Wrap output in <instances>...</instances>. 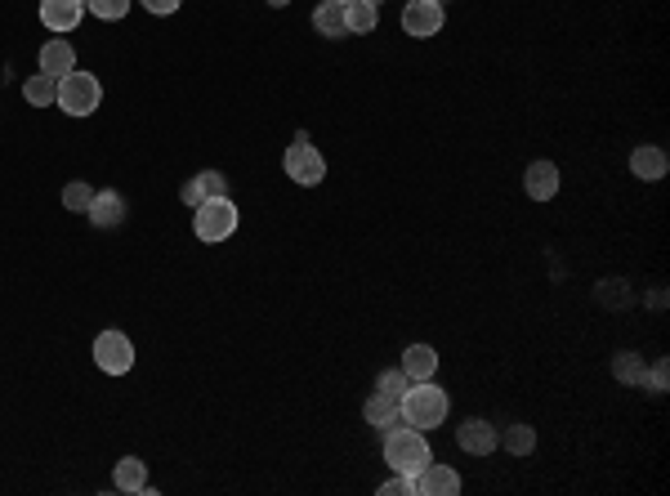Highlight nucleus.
I'll use <instances>...</instances> for the list:
<instances>
[{"label": "nucleus", "instance_id": "obj_1", "mask_svg": "<svg viewBox=\"0 0 670 496\" xmlns=\"http://www.w3.org/2000/svg\"><path fill=\"white\" fill-rule=\"evenodd\" d=\"M398 407H402V425L411 429H438L447 421V412H452L447 389H438L434 380H411L407 394L398 398Z\"/></svg>", "mask_w": 670, "mask_h": 496}, {"label": "nucleus", "instance_id": "obj_2", "mask_svg": "<svg viewBox=\"0 0 670 496\" xmlns=\"http://www.w3.org/2000/svg\"><path fill=\"white\" fill-rule=\"evenodd\" d=\"M385 461H389V470H394V474H411V479H416V474L434 461V456H429L425 429H411V425L385 429Z\"/></svg>", "mask_w": 670, "mask_h": 496}, {"label": "nucleus", "instance_id": "obj_3", "mask_svg": "<svg viewBox=\"0 0 670 496\" xmlns=\"http://www.w3.org/2000/svg\"><path fill=\"white\" fill-rule=\"evenodd\" d=\"M103 103V85L94 72H67L59 76V108L67 112V117H90L94 108Z\"/></svg>", "mask_w": 670, "mask_h": 496}, {"label": "nucleus", "instance_id": "obj_4", "mask_svg": "<svg viewBox=\"0 0 670 496\" xmlns=\"http://www.w3.org/2000/svg\"><path fill=\"white\" fill-rule=\"evenodd\" d=\"M193 228H197V237L201 242H228V237L237 233V206H233V197H206V202L197 206V215H193Z\"/></svg>", "mask_w": 670, "mask_h": 496}, {"label": "nucleus", "instance_id": "obj_5", "mask_svg": "<svg viewBox=\"0 0 670 496\" xmlns=\"http://www.w3.org/2000/svg\"><path fill=\"white\" fill-rule=\"evenodd\" d=\"M282 170H286V179H295L300 188H313V184H322V179H327V157H322V152L309 143V135L300 130L295 143L286 148Z\"/></svg>", "mask_w": 670, "mask_h": 496}, {"label": "nucleus", "instance_id": "obj_6", "mask_svg": "<svg viewBox=\"0 0 670 496\" xmlns=\"http://www.w3.org/2000/svg\"><path fill=\"white\" fill-rule=\"evenodd\" d=\"M94 367L108 371V376H126L134 367V345L126 331H103L99 340H94Z\"/></svg>", "mask_w": 670, "mask_h": 496}, {"label": "nucleus", "instance_id": "obj_7", "mask_svg": "<svg viewBox=\"0 0 670 496\" xmlns=\"http://www.w3.org/2000/svg\"><path fill=\"white\" fill-rule=\"evenodd\" d=\"M447 23L443 5H434V0H407V9H402V32L416 36V41H429V36H438Z\"/></svg>", "mask_w": 670, "mask_h": 496}, {"label": "nucleus", "instance_id": "obj_8", "mask_svg": "<svg viewBox=\"0 0 670 496\" xmlns=\"http://www.w3.org/2000/svg\"><path fill=\"white\" fill-rule=\"evenodd\" d=\"M456 443H461V452H469V456H492L496 447H501V429L492 421H483V416H469V421H461V429H456Z\"/></svg>", "mask_w": 670, "mask_h": 496}, {"label": "nucleus", "instance_id": "obj_9", "mask_svg": "<svg viewBox=\"0 0 670 496\" xmlns=\"http://www.w3.org/2000/svg\"><path fill=\"white\" fill-rule=\"evenodd\" d=\"M456 492H461V474H456L452 465L429 461L425 470L416 474V496H456Z\"/></svg>", "mask_w": 670, "mask_h": 496}, {"label": "nucleus", "instance_id": "obj_10", "mask_svg": "<svg viewBox=\"0 0 670 496\" xmlns=\"http://www.w3.org/2000/svg\"><path fill=\"white\" fill-rule=\"evenodd\" d=\"M666 170H670V157H666V148H657V143H639V148L630 152V175L644 179V184L666 179Z\"/></svg>", "mask_w": 670, "mask_h": 496}, {"label": "nucleus", "instance_id": "obj_11", "mask_svg": "<svg viewBox=\"0 0 670 496\" xmlns=\"http://www.w3.org/2000/svg\"><path fill=\"white\" fill-rule=\"evenodd\" d=\"M85 18V0H41V23L50 32H76V23Z\"/></svg>", "mask_w": 670, "mask_h": 496}, {"label": "nucleus", "instance_id": "obj_12", "mask_svg": "<svg viewBox=\"0 0 670 496\" xmlns=\"http://www.w3.org/2000/svg\"><path fill=\"white\" fill-rule=\"evenodd\" d=\"M523 193H528L532 202H550V197L559 193V166H554V161H532V166L523 170Z\"/></svg>", "mask_w": 670, "mask_h": 496}, {"label": "nucleus", "instance_id": "obj_13", "mask_svg": "<svg viewBox=\"0 0 670 496\" xmlns=\"http://www.w3.org/2000/svg\"><path fill=\"white\" fill-rule=\"evenodd\" d=\"M90 224L94 228H117L121 219H126V197L117 193V188H108V193H94V202H90Z\"/></svg>", "mask_w": 670, "mask_h": 496}, {"label": "nucleus", "instance_id": "obj_14", "mask_svg": "<svg viewBox=\"0 0 670 496\" xmlns=\"http://www.w3.org/2000/svg\"><path fill=\"white\" fill-rule=\"evenodd\" d=\"M362 421H367L371 429H394L402 425V407H398V398H385V394H371L367 403H362Z\"/></svg>", "mask_w": 670, "mask_h": 496}, {"label": "nucleus", "instance_id": "obj_15", "mask_svg": "<svg viewBox=\"0 0 670 496\" xmlns=\"http://www.w3.org/2000/svg\"><path fill=\"white\" fill-rule=\"evenodd\" d=\"M72 68H76V50H72V41L54 36V41H45V45H41V72H50V76H67Z\"/></svg>", "mask_w": 670, "mask_h": 496}, {"label": "nucleus", "instance_id": "obj_16", "mask_svg": "<svg viewBox=\"0 0 670 496\" xmlns=\"http://www.w3.org/2000/svg\"><path fill=\"white\" fill-rule=\"evenodd\" d=\"M313 27H318V36H327V41H344L349 27H344V5H340V0H322V5L313 9Z\"/></svg>", "mask_w": 670, "mask_h": 496}, {"label": "nucleus", "instance_id": "obj_17", "mask_svg": "<svg viewBox=\"0 0 670 496\" xmlns=\"http://www.w3.org/2000/svg\"><path fill=\"white\" fill-rule=\"evenodd\" d=\"M402 371H407V380H434V371H438L434 345H407V354H402Z\"/></svg>", "mask_w": 670, "mask_h": 496}, {"label": "nucleus", "instance_id": "obj_18", "mask_svg": "<svg viewBox=\"0 0 670 496\" xmlns=\"http://www.w3.org/2000/svg\"><path fill=\"white\" fill-rule=\"evenodd\" d=\"M112 483H117V492H148V465L139 456H121L117 470H112Z\"/></svg>", "mask_w": 670, "mask_h": 496}, {"label": "nucleus", "instance_id": "obj_19", "mask_svg": "<svg viewBox=\"0 0 670 496\" xmlns=\"http://www.w3.org/2000/svg\"><path fill=\"white\" fill-rule=\"evenodd\" d=\"M23 99L32 103V108H50V103H59V76L50 72H36L23 81Z\"/></svg>", "mask_w": 670, "mask_h": 496}, {"label": "nucleus", "instance_id": "obj_20", "mask_svg": "<svg viewBox=\"0 0 670 496\" xmlns=\"http://www.w3.org/2000/svg\"><path fill=\"white\" fill-rule=\"evenodd\" d=\"M376 23H380V9L376 5H367V0H349V5H344V27H349V36L376 32Z\"/></svg>", "mask_w": 670, "mask_h": 496}, {"label": "nucleus", "instance_id": "obj_21", "mask_svg": "<svg viewBox=\"0 0 670 496\" xmlns=\"http://www.w3.org/2000/svg\"><path fill=\"white\" fill-rule=\"evenodd\" d=\"M644 371H648V362L639 354H630V349H621V354L612 358V376H617L621 385H644Z\"/></svg>", "mask_w": 670, "mask_h": 496}, {"label": "nucleus", "instance_id": "obj_22", "mask_svg": "<svg viewBox=\"0 0 670 496\" xmlns=\"http://www.w3.org/2000/svg\"><path fill=\"white\" fill-rule=\"evenodd\" d=\"M501 447H505L510 456L536 452V429H532V425H510V429H501Z\"/></svg>", "mask_w": 670, "mask_h": 496}, {"label": "nucleus", "instance_id": "obj_23", "mask_svg": "<svg viewBox=\"0 0 670 496\" xmlns=\"http://www.w3.org/2000/svg\"><path fill=\"white\" fill-rule=\"evenodd\" d=\"M130 5L134 0H85V14L103 18V23H117V18L130 14Z\"/></svg>", "mask_w": 670, "mask_h": 496}, {"label": "nucleus", "instance_id": "obj_24", "mask_svg": "<svg viewBox=\"0 0 670 496\" xmlns=\"http://www.w3.org/2000/svg\"><path fill=\"white\" fill-rule=\"evenodd\" d=\"M407 385H411V380H407V371H402V367H389V371H380V376H376V394H385V398H402V394H407Z\"/></svg>", "mask_w": 670, "mask_h": 496}, {"label": "nucleus", "instance_id": "obj_25", "mask_svg": "<svg viewBox=\"0 0 670 496\" xmlns=\"http://www.w3.org/2000/svg\"><path fill=\"white\" fill-rule=\"evenodd\" d=\"M90 202H94V188L85 184V179H72V184L63 188V206H67V211H90Z\"/></svg>", "mask_w": 670, "mask_h": 496}, {"label": "nucleus", "instance_id": "obj_26", "mask_svg": "<svg viewBox=\"0 0 670 496\" xmlns=\"http://www.w3.org/2000/svg\"><path fill=\"white\" fill-rule=\"evenodd\" d=\"M193 184H197L201 202H206V197H228V179L219 175V170H201V175L193 179Z\"/></svg>", "mask_w": 670, "mask_h": 496}, {"label": "nucleus", "instance_id": "obj_27", "mask_svg": "<svg viewBox=\"0 0 670 496\" xmlns=\"http://www.w3.org/2000/svg\"><path fill=\"white\" fill-rule=\"evenodd\" d=\"M666 376H670V362L657 358L653 367L644 371V389H648V394H666Z\"/></svg>", "mask_w": 670, "mask_h": 496}, {"label": "nucleus", "instance_id": "obj_28", "mask_svg": "<svg viewBox=\"0 0 670 496\" xmlns=\"http://www.w3.org/2000/svg\"><path fill=\"white\" fill-rule=\"evenodd\" d=\"M380 496H416V479L411 474H394V479L380 483Z\"/></svg>", "mask_w": 670, "mask_h": 496}, {"label": "nucleus", "instance_id": "obj_29", "mask_svg": "<svg viewBox=\"0 0 670 496\" xmlns=\"http://www.w3.org/2000/svg\"><path fill=\"white\" fill-rule=\"evenodd\" d=\"M179 5H184V0H143V9H148V14H157V18L179 14Z\"/></svg>", "mask_w": 670, "mask_h": 496}, {"label": "nucleus", "instance_id": "obj_30", "mask_svg": "<svg viewBox=\"0 0 670 496\" xmlns=\"http://www.w3.org/2000/svg\"><path fill=\"white\" fill-rule=\"evenodd\" d=\"M179 197H184V206H193V211L201 206V193H197V184H193V179L184 184V193H179Z\"/></svg>", "mask_w": 670, "mask_h": 496}, {"label": "nucleus", "instance_id": "obj_31", "mask_svg": "<svg viewBox=\"0 0 670 496\" xmlns=\"http://www.w3.org/2000/svg\"><path fill=\"white\" fill-rule=\"evenodd\" d=\"M268 5H273V9H282V5H291V0H268Z\"/></svg>", "mask_w": 670, "mask_h": 496}, {"label": "nucleus", "instance_id": "obj_32", "mask_svg": "<svg viewBox=\"0 0 670 496\" xmlns=\"http://www.w3.org/2000/svg\"><path fill=\"white\" fill-rule=\"evenodd\" d=\"M367 5H376V9H380V0H367Z\"/></svg>", "mask_w": 670, "mask_h": 496}, {"label": "nucleus", "instance_id": "obj_33", "mask_svg": "<svg viewBox=\"0 0 670 496\" xmlns=\"http://www.w3.org/2000/svg\"><path fill=\"white\" fill-rule=\"evenodd\" d=\"M434 5H447V0H434Z\"/></svg>", "mask_w": 670, "mask_h": 496}, {"label": "nucleus", "instance_id": "obj_34", "mask_svg": "<svg viewBox=\"0 0 670 496\" xmlns=\"http://www.w3.org/2000/svg\"><path fill=\"white\" fill-rule=\"evenodd\" d=\"M340 5H349V0H340Z\"/></svg>", "mask_w": 670, "mask_h": 496}]
</instances>
